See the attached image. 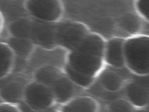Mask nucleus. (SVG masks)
Here are the masks:
<instances>
[{"label": "nucleus", "instance_id": "nucleus-21", "mask_svg": "<svg viewBox=\"0 0 149 112\" xmlns=\"http://www.w3.org/2000/svg\"><path fill=\"white\" fill-rule=\"evenodd\" d=\"M1 17L0 16V27L1 25Z\"/></svg>", "mask_w": 149, "mask_h": 112}, {"label": "nucleus", "instance_id": "nucleus-1", "mask_svg": "<svg viewBox=\"0 0 149 112\" xmlns=\"http://www.w3.org/2000/svg\"><path fill=\"white\" fill-rule=\"evenodd\" d=\"M105 42L98 34L88 35L76 50L67 52L64 65L77 72L96 78L105 66L104 55Z\"/></svg>", "mask_w": 149, "mask_h": 112}, {"label": "nucleus", "instance_id": "nucleus-16", "mask_svg": "<svg viewBox=\"0 0 149 112\" xmlns=\"http://www.w3.org/2000/svg\"><path fill=\"white\" fill-rule=\"evenodd\" d=\"M101 105L106 112H132L135 108L123 97L114 99Z\"/></svg>", "mask_w": 149, "mask_h": 112}, {"label": "nucleus", "instance_id": "nucleus-19", "mask_svg": "<svg viewBox=\"0 0 149 112\" xmlns=\"http://www.w3.org/2000/svg\"><path fill=\"white\" fill-rule=\"evenodd\" d=\"M36 112H60L58 108V106H56L51 108Z\"/></svg>", "mask_w": 149, "mask_h": 112}, {"label": "nucleus", "instance_id": "nucleus-13", "mask_svg": "<svg viewBox=\"0 0 149 112\" xmlns=\"http://www.w3.org/2000/svg\"><path fill=\"white\" fill-rule=\"evenodd\" d=\"M64 74L63 68L46 64L38 67L33 71L31 79L50 87L56 80Z\"/></svg>", "mask_w": 149, "mask_h": 112}, {"label": "nucleus", "instance_id": "nucleus-5", "mask_svg": "<svg viewBox=\"0 0 149 112\" xmlns=\"http://www.w3.org/2000/svg\"><path fill=\"white\" fill-rule=\"evenodd\" d=\"M26 6L32 19L34 20L56 23L63 18L64 10L61 1L29 0Z\"/></svg>", "mask_w": 149, "mask_h": 112}, {"label": "nucleus", "instance_id": "nucleus-6", "mask_svg": "<svg viewBox=\"0 0 149 112\" xmlns=\"http://www.w3.org/2000/svg\"><path fill=\"white\" fill-rule=\"evenodd\" d=\"M126 83L123 90L124 97L134 107L148 106L149 89L148 75H134Z\"/></svg>", "mask_w": 149, "mask_h": 112}, {"label": "nucleus", "instance_id": "nucleus-14", "mask_svg": "<svg viewBox=\"0 0 149 112\" xmlns=\"http://www.w3.org/2000/svg\"><path fill=\"white\" fill-rule=\"evenodd\" d=\"M15 59V54L8 45L0 42V79L11 73Z\"/></svg>", "mask_w": 149, "mask_h": 112}, {"label": "nucleus", "instance_id": "nucleus-9", "mask_svg": "<svg viewBox=\"0 0 149 112\" xmlns=\"http://www.w3.org/2000/svg\"><path fill=\"white\" fill-rule=\"evenodd\" d=\"M50 88L58 106L85 94V90L74 83L65 74L56 80Z\"/></svg>", "mask_w": 149, "mask_h": 112}, {"label": "nucleus", "instance_id": "nucleus-17", "mask_svg": "<svg viewBox=\"0 0 149 112\" xmlns=\"http://www.w3.org/2000/svg\"><path fill=\"white\" fill-rule=\"evenodd\" d=\"M136 7L140 14L146 20H148L149 0H140L137 1Z\"/></svg>", "mask_w": 149, "mask_h": 112}, {"label": "nucleus", "instance_id": "nucleus-8", "mask_svg": "<svg viewBox=\"0 0 149 112\" xmlns=\"http://www.w3.org/2000/svg\"><path fill=\"white\" fill-rule=\"evenodd\" d=\"M125 67L120 69L106 65L100 72L96 80L100 86L109 92L117 93L122 90L132 76Z\"/></svg>", "mask_w": 149, "mask_h": 112}, {"label": "nucleus", "instance_id": "nucleus-11", "mask_svg": "<svg viewBox=\"0 0 149 112\" xmlns=\"http://www.w3.org/2000/svg\"><path fill=\"white\" fill-rule=\"evenodd\" d=\"M125 40L115 37L105 42L104 55L105 65L116 69L125 67L124 54Z\"/></svg>", "mask_w": 149, "mask_h": 112}, {"label": "nucleus", "instance_id": "nucleus-18", "mask_svg": "<svg viewBox=\"0 0 149 112\" xmlns=\"http://www.w3.org/2000/svg\"><path fill=\"white\" fill-rule=\"evenodd\" d=\"M0 112H22L17 105L8 102L0 103Z\"/></svg>", "mask_w": 149, "mask_h": 112}, {"label": "nucleus", "instance_id": "nucleus-2", "mask_svg": "<svg viewBox=\"0 0 149 112\" xmlns=\"http://www.w3.org/2000/svg\"><path fill=\"white\" fill-rule=\"evenodd\" d=\"M124 54L126 67L133 74L144 76L149 73V38L145 35L125 39Z\"/></svg>", "mask_w": 149, "mask_h": 112}, {"label": "nucleus", "instance_id": "nucleus-15", "mask_svg": "<svg viewBox=\"0 0 149 112\" xmlns=\"http://www.w3.org/2000/svg\"><path fill=\"white\" fill-rule=\"evenodd\" d=\"M63 69L65 75L72 82L85 90L91 87L96 79L77 72L65 65Z\"/></svg>", "mask_w": 149, "mask_h": 112}, {"label": "nucleus", "instance_id": "nucleus-10", "mask_svg": "<svg viewBox=\"0 0 149 112\" xmlns=\"http://www.w3.org/2000/svg\"><path fill=\"white\" fill-rule=\"evenodd\" d=\"M14 75L0 86V97L4 102L17 105L22 100L25 87L30 80L22 76Z\"/></svg>", "mask_w": 149, "mask_h": 112}, {"label": "nucleus", "instance_id": "nucleus-3", "mask_svg": "<svg viewBox=\"0 0 149 112\" xmlns=\"http://www.w3.org/2000/svg\"><path fill=\"white\" fill-rule=\"evenodd\" d=\"M57 46L67 52L76 49L90 32L84 24L74 20L63 19L56 23Z\"/></svg>", "mask_w": 149, "mask_h": 112}, {"label": "nucleus", "instance_id": "nucleus-4", "mask_svg": "<svg viewBox=\"0 0 149 112\" xmlns=\"http://www.w3.org/2000/svg\"><path fill=\"white\" fill-rule=\"evenodd\" d=\"M22 101L33 112L44 111L58 106L51 88L32 79L25 87Z\"/></svg>", "mask_w": 149, "mask_h": 112}, {"label": "nucleus", "instance_id": "nucleus-20", "mask_svg": "<svg viewBox=\"0 0 149 112\" xmlns=\"http://www.w3.org/2000/svg\"><path fill=\"white\" fill-rule=\"evenodd\" d=\"M132 112H149L148 106L141 108H135Z\"/></svg>", "mask_w": 149, "mask_h": 112}, {"label": "nucleus", "instance_id": "nucleus-7", "mask_svg": "<svg viewBox=\"0 0 149 112\" xmlns=\"http://www.w3.org/2000/svg\"><path fill=\"white\" fill-rule=\"evenodd\" d=\"M56 23L32 19L29 39L34 45L43 49L50 50L58 48Z\"/></svg>", "mask_w": 149, "mask_h": 112}, {"label": "nucleus", "instance_id": "nucleus-12", "mask_svg": "<svg viewBox=\"0 0 149 112\" xmlns=\"http://www.w3.org/2000/svg\"><path fill=\"white\" fill-rule=\"evenodd\" d=\"M100 107L95 98L86 94L58 106L60 112H99Z\"/></svg>", "mask_w": 149, "mask_h": 112}]
</instances>
